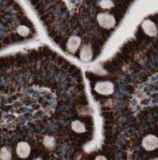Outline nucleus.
<instances>
[{
    "label": "nucleus",
    "mask_w": 158,
    "mask_h": 160,
    "mask_svg": "<svg viewBox=\"0 0 158 160\" xmlns=\"http://www.w3.org/2000/svg\"><path fill=\"white\" fill-rule=\"evenodd\" d=\"M97 21L102 28L110 29L116 24V20L113 15L108 13H100L97 15Z\"/></svg>",
    "instance_id": "obj_1"
},
{
    "label": "nucleus",
    "mask_w": 158,
    "mask_h": 160,
    "mask_svg": "<svg viewBox=\"0 0 158 160\" xmlns=\"http://www.w3.org/2000/svg\"><path fill=\"white\" fill-rule=\"evenodd\" d=\"M142 146L147 151H153L158 148V138L153 135H149L143 138Z\"/></svg>",
    "instance_id": "obj_2"
},
{
    "label": "nucleus",
    "mask_w": 158,
    "mask_h": 160,
    "mask_svg": "<svg viewBox=\"0 0 158 160\" xmlns=\"http://www.w3.org/2000/svg\"><path fill=\"white\" fill-rule=\"evenodd\" d=\"M96 91L101 95H110L113 92V84L110 82H100L95 86Z\"/></svg>",
    "instance_id": "obj_3"
},
{
    "label": "nucleus",
    "mask_w": 158,
    "mask_h": 160,
    "mask_svg": "<svg viewBox=\"0 0 158 160\" xmlns=\"http://www.w3.org/2000/svg\"><path fill=\"white\" fill-rule=\"evenodd\" d=\"M30 152H31V148L29 144L26 142H18L16 148V153L20 158H27L30 155Z\"/></svg>",
    "instance_id": "obj_4"
},
{
    "label": "nucleus",
    "mask_w": 158,
    "mask_h": 160,
    "mask_svg": "<svg viewBox=\"0 0 158 160\" xmlns=\"http://www.w3.org/2000/svg\"><path fill=\"white\" fill-rule=\"evenodd\" d=\"M142 28L145 34H147L149 36H155L157 34V29H156V25L150 20H145L142 23Z\"/></svg>",
    "instance_id": "obj_5"
},
{
    "label": "nucleus",
    "mask_w": 158,
    "mask_h": 160,
    "mask_svg": "<svg viewBox=\"0 0 158 160\" xmlns=\"http://www.w3.org/2000/svg\"><path fill=\"white\" fill-rule=\"evenodd\" d=\"M81 40L79 37L77 36H71L68 39V42L67 44V48L70 52H75L78 49L79 46H80Z\"/></svg>",
    "instance_id": "obj_6"
},
{
    "label": "nucleus",
    "mask_w": 158,
    "mask_h": 160,
    "mask_svg": "<svg viewBox=\"0 0 158 160\" xmlns=\"http://www.w3.org/2000/svg\"><path fill=\"white\" fill-rule=\"evenodd\" d=\"M92 50L90 46L85 45L81 48L80 54V58L84 62H87L89 60H91V58H92Z\"/></svg>",
    "instance_id": "obj_7"
},
{
    "label": "nucleus",
    "mask_w": 158,
    "mask_h": 160,
    "mask_svg": "<svg viewBox=\"0 0 158 160\" xmlns=\"http://www.w3.org/2000/svg\"><path fill=\"white\" fill-rule=\"evenodd\" d=\"M71 128L73 131H75L77 133H83L85 131V127L81 122L80 121H74L71 123Z\"/></svg>",
    "instance_id": "obj_8"
},
{
    "label": "nucleus",
    "mask_w": 158,
    "mask_h": 160,
    "mask_svg": "<svg viewBox=\"0 0 158 160\" xmlns=\"http://www.w3.org/2000/svg\"><path fill=\"white\" fill-rule=\"evenodd\" d=\"M0 158L1 160H11V152L8 147H4L1 149L0 153Z\"/></svg>",
    "instance_id": "obj_9"
},
{
    "label": "nucleus",
    "mask_w": 158,
    "mask_h": 160,
    "mask_svg": "<svg viewBox=\"0 0 158 160\" xmlns=\"http://www.w3.org/2000/svg\"><path fill=\"white\" fill-rule=\"evenodd\" d=\"M18 32L20 35L22 36H27L28 34H29V29L27 28V27H24V26H21L18 28Z\"/></svg>",
    "instance_id": "obj_10"
},
{
    "label": "nucleus",
    "mask_w": 158,
    "mask_h": 160,
    "mask_svg": "<svg viewBox=\"0 0 158 160\" xmlns=\"http://www.w3.org/2000/svg\"><path fill=\"white\" fill-rule=\"evenodd\" d=\"M100 5L102 8H111L113 5V2L111 1H101L100 2Z\"/></svg>",
    "instance_id": "obj_11"
},
{
    "label": "nucleus",
    "mask_w": 158,
    "mask_h": 160,
    "mask_svg": "<svg viewBox=\"0 0 158 160\" xmlns=\"http://www.w3.org/2000/svg\"><path fill=\"white\" fill-rule=\"evenodd\" d=\"M95 160H107V158H106L104 156H102V155H99V156H97V158H96V159H95Z\"/></svg>",
    "instance_id": "obj_12"
},
{
    "label": "nucleus",
    "mask_w": 158,
    "mask_h": 160,
    "mask_svg": "<svg viewBox=\"0 0 158 160\" xmlns=\"http://www.w3.org/2000/svg\"><path fill=\"white\" fill-rule=\"evenodd\" d=\"M152 160H158V158H153V159H152Z\"/></svg>",
    "instance_id": "obj_13"
}]
</instances>
